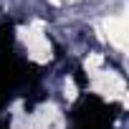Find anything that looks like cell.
I'll list each match as a JSON object with an SVG mask.
<instances>
[{
  "mask_svg": "<svg viewBox=\"0 0 129 129\" xmlns=\"http://www.w3.org/2000/svg\"><path fill=\"white\" fill-rule=\"evenodd\" d=\"M25 33H28V36H25L28 53H30L36 61H48V58H51V46H48L46 36H43L41 30H33V28H28Z\"/></svg>",
  "mask_w": 129,
  "mask_h": 129,
  "instance_id": "cell-1",
  "label": "cell"
},
{
  "mask_svg": "<svg viewBox=\"0 0 129 129\" xmlns=\"http://www.w3.org/2000/svg\"><path fill=\"white\" fill-rule=\"evenodd\" d=\"M106 30H109V38H111V43L114 46H119V48H124V30H126V25H124V18H109L106 20Z\"/></svg>",
  "mask_w": 129,
  "mask_h": 129,
  "instance_id": "cell-2",
  "label": "cell"
},
{
  "mask_svg": "<svg viewBox=\"0 0 129 129\" xmlns=\"http://www.w3.org/2000/svg\"><path fill=\"white\" fill-rule=\"evenodd\" d=\"M66 96H69V99L76 96V86H74V81H66Z\"/></svg>",
  "mask_w": 129,
  "mask_h": 129,
  "instance_id": "cell-3",
  "label": "cell"
},
{
  "mask_svg": "<svg viewBox=\"0 0 129 129\" xmlns=\"http://www.w3.org/2000/svg\"><path fill=\"white\" fill-rule=\"evenodd\" d=\"M63 3H74V0H63Z\"/></svg>",
  "mask_w": 129,
  "mask_h": 129,
  "instance_id": "cell-4",
  "label": "cell"
}]
</instances>
